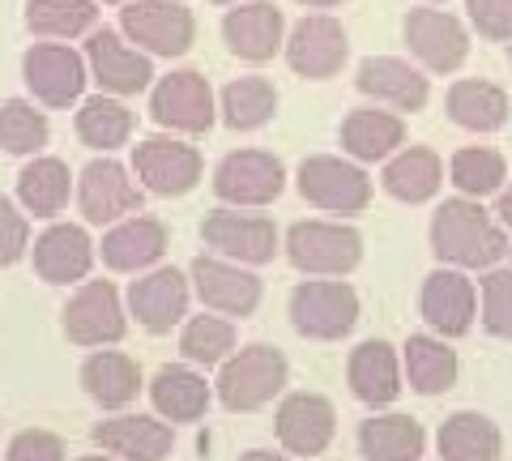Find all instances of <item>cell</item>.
Listing matches in <instances>:
<instances>
[{"instance_id": "cell-1", "label": "cell", "mask_w": 512, "mask_h": 461, "mask_svg": "<svg viewBox=\"0 0 512 461\" xmlns=\"http://www.w3.org/2000/svg\"><path fill=\"white\" fill-rule=\"evenodd\" d=\"M427 240H431L436 261L453 269H495L512 252L508 227L500 218H491V210H483V201H474V197L444 201L431 214Z\"/></svg>"}, {"instance_id": "cell-2", "label": "cell", "mask_w": 512, "mask_h": 461, "mask_svg": "<svg viewBox=\"0 0 512 461\" xmlns=\"http://www.w3.org/2000/svg\"><path fill=\"white\" fill-rule=\"evenodd\" d=\"M286 376H291V363H286L278 346L252 342L218 368L214 393L231 415H252V410H265L286 389Z\"/></svg>"}, {"instance_id": "cell-3", "label": "cell", "mask_w": 512, "mask_h": 461, "mask_svg": "<svg viewBox=\"0 0 512 461\" xmlns=\"http://www.w3.org/2000/svg\"><path fill=\"white\" fill-rule=\"evenodd\" d=\"M286 261L308 278H346L363 261V235L346 222L308 218L286 231Z\"/></svg>"}, {"instance_id": "cell-4", "label": "cell", "mask_w": 512, "mask_h": 461, "mask_svg": "<svg viewBox=\"0 0 512 461\" xmlns=\"http://www.w3.org/2000/svg\"><path fill=\"white\" fill-rule=\"evenodd\" d=\"M291 329L308 342H342L350 329L359 325V295L355 286L342 278H316V282H299L291 291Z\"/></svg>"}, {"instance_id": "cell-5", "label": "cell", "mask_w": 512, "mask_h": 461, "mask_svg": "<svg viewBox=\"0 0 512 461\" xmlns=\"http://www.w3.org/2000/svg\"><path fill=\"white\" fill-rule=\"evenodd\" d=\"M150 120L175 137L210 133L218 120V99H214L210 82H205V73L175 69L167 77H158L150 86Z\"/></svg>"}, {"instance_id": "cell-6", "label": "cell", "mask_w": 512, "mask_h": 461, "mask_svg": "<svg viewBox=\"0 0 512 461\" xmlns=\"http://www.w3.org/2000/svg\"><path fill=\"white\" fill-rule=\"evenodd\" d=\"M120 30L150 56H188L197 43V18L184 0H128L120 9Z\"/></svg>"}, {"instance_id": "cell-7", "label": "cell", "mask_w": 512, "mask_h": 461, "mask_svg": "<svg viewBox=\"0 0 512 461\" xmlns=\"http://www.w3.org/2000/svg\"><path fill=\"white\" fill-rule=\"evenodd\" d=\"M299 197L325 214H363L372 205V180L355 158H333V154H312L303 158L295 171Z\"/></svg>"}, {"instance_id": "cell-8", "label": "cell", "mask_w": 512, "mask_h": 461, "mask_svg": "<svg viewBox=\"0 0 512 461\" xmlns=\"http://www.w3.org/2000/svg\"><path fill=\"white\" fill-rule=\"evenodd\" d=\"M77 210H82L86 227H111L128 214H141V201H146V188L133 180V167L116 163L111 154L90 158V163L77 171Z\"/></svg>"}, {"instance_id": "cell-9", "label": "cell", "mask_w": 512, "mask_h": 461, "mask_svg": "<svg viewBox=\"0 0 512 461\" xmlns=\"http://www.w3.org/2000/svg\"><path fill=\"white\" fill-rule=\"evenodd\" d=\"M22 82L30 90V99L43 107H73L82 103L90 65L86 52H77L69 43H30L22 56Z\"/></svg>"}, {"instance_id": "cell-10", "label": "cell", "mask_w": 512, "mask_h": 461, "mask_svg": "<svg viewBox=\"0 0 512 461\" xmlns=\"http://www.w3.org/2000/svg\"><path fill=\"white\" fill-rule=\"evenodd\" d=\"M86 65H90V82L103 94L116 99H133V94L154 86V56L141 52L137 43L124 39V30H94L86 35Z\"/></svg>"}, {"instance_id": "cell-11", "label": "cell", "mask_w": 512, "mask_h": 461, "mask_svg": "<svg viewBox=\"0 0 512 461\" xmlns=\"http://www.w3.org/2000/svg\"><path fill=\"white\" fill-rule=\"evenodd\" d=\"M286 188V167L269 150H235L214 167V197L235 210L274 205Z\"/></svg>"}, {"instance_id": "cell-12", "label": "cell", "mask_w": 512, "mask_h": 461, "mask_svg": "<svg viewBox=\"0 0 512 461\" xmlns=\"http://www.w3.org/2000/svg\"><path fill=\"white\" fill-rule=\"evenodd\" d=\"M133 176L154 197H188L201 184L205 163L197 146L167 133V137H146L133 146Z\"/></svg>"}, {"instance_id": "cell-13", "label": "cell", "mask_w": 512, "mask_h": 461, "mask_svg": "<svg viewBox=\"0 0 512 461\" xmlns=\"http://www.w3.org/2000/svg\"><path fill=\"white\" fill-rule=\"evenodd\" d=\"M64 338L82 351H94V346H116L128 333V316L120 304V291L111 282H82L69 295V304L60 312Z\"/></svg>"}, {"instance_id": "cell-14", "label": "cell", "mask_w": 512, "mask_h": 461, "mask_svg": "<svg viewBox=\"0 0 512 461\" xmlns=\"http://www.w3.org/2000/svg\"><path fill=\"white\" fill-rule=\"evenodd\" d=\"M201 240L210 252L239 265H269L278 257V227L274 218L265 214H239L235 205H222V210L205 214L201 222Z\"/></svg>"}, {"instance_id": "cell-15", "label": "cell", "mask_w": 512, "mask_h": 461, "mask_svg": "<svg viewBox=\"0 0 512 461\" xmlns=\"http://www.w3.org/2000/svg\"><path fill=\"white\" fill-rule=\"evenodd\" d=\"M282 56H286V65L299 77H308V82H329V77L342 73L346 56H350L346 26L338 18H329V13H308L303 22L286 30Z\"/></svg>"}, {"instance_id": "cell-16", "label": "cell", "mask_w": 512, "mask_h": 461, "mask_svg": "<svg viewBox=\"0 0 512 461\" xmlns=\"http://www.w3.org/2000/svg\"><path fill=\"white\" fill-rule=\"evenodd\" d=\"M188 278H192V295L218 316H239V321H244V316H252L256 308H261V295H265L261 278H256L252 269H244L239 261L218 257V252L192 261Z\"/></svg>"}, {"instance_id": "cell-17", "label": "cell", "mask_w": 512, "mask_h": 461, "mask_svg": "<svg viewBox=\"0 0 512 461\" xmlns=\"http://www.w3.org/2000/svg\"><path fill=\"white\" fill-rule=\"evenodd\" d=\"M188 299H192V278L175 265H154L128 286V312L154 338H163V333H171L184 321Z\"/></svg>"}, {"instance_id": "cell-18", "label": "cell", "mask_w": 512, "mask_h": 461, "mask_svg": "<svg viewBox=\"0 0 512 461\" xmlns=\"http://www.w3.org/2000/svg\"><path fill=\"white\" fill-rule=\"evenodd\" d=\"M419 312L427 329L440 333V338H466L478 316V291L466 278V269H453V265L431 269L419 291Z\"/></svg>"}, {"instance_id": "cell-19", "label": "cell", "mask_w": 512, "mask_h": 461, "mask_svg": "<svg viewBox=\"0 0 512 461\" xmlns=\"http://www.w3.org/2000/svg\"><path fill=\"white\" fill-rule=\"evenodd\" d=\"M278 444L295 457H320L338 436V410L325 393H286L274 415Z\"/></svg>"}, {"instance_id": "cell-20", "label": "cell", "mask_w": 512, "mask_h": 461, "mask_svg": "<svg viewBox=\"0 0 512 461\" xmlns=\"http://www.w3.org/2000/svg\"><path fill=\"white\" fill-rule=\"evenodd\" d=\"M222 43L244 65H269L286 47V18L269 0H244L222 18Z\"/></svg>"}, {"instance_id": "cell-21", "label": "cell", "mask_w": 512, "mask_h": 461, "mask_svg": "<svg viewBox=\"0 0 512 461\" xmlns=\"http://www.w3.org/2000/svg\"><path fill=\"white\" fill-rule=\"evenodd\" d=\"M406 43L431 73H457L470 56V30L444 9H410L406 13Z\"/></svg>"}, {"instance_id": "cell-22", "label": "cell", "mask_w": 512, "mask_h": 461, "mask_svg": "<svg viewBox=\"0 0 512 461\" xmlns=\"http://www.w3.org/2000/svg\"><path fill=\"white\" fill-rule=\"evenodd\" d=\"M167 248H171V231L163 218L128 214L120 222H111V231L99 244V257L107 269H116V274H141V269H154L163 261Z\"/></svg>"}, {"instance_id": "cell-23", "label": "cell", "mask_w": 512, "mask_h": 461, "mask_svg": "<svg viewBox=\"0 0 512 461\" xmlns=\"http://www.w3.org/2000/svg\"><path fill=\"white\" fill-rule=\"evenodd\" d=\"M402 355L393 351L384 338H367L359 342L355 351H350L346 359V385L350 393L359 397L363 406H372V410H384V406H393L397 397H402Z\"/></svg>"}, {"instance_id": "cell-24", "label": "cell", "mask_w": 512, "mask_h": 461, "mask_svg": "<svg viewBox=\"0 0 512 461\" xmlns=\"http://www.w3.org/2000/svg\"><path fill=\"white\" fill-rule=\"evenodd\" d=\"M35 274L52 286H69V282H82L90 269H94V248L90 231L77 227V222H52L39 240H35Z\"/></svg>"}, {"instance_id": "cell-25", "label": "cell", "mask_w": 512, "mask_h": 461, "mask_svg": "<svg viewBox=\"0 0 512 461\" xmlns=\"http://www.w3.org/2000/svg\"><path fill=\"white\" fill-rule=\"evenodd\" d=\"M355 90L393 111H423L431 99L427 77L410 60H397V56H367L355 69Z\"/></svg>"}, {"instance_id": "cell-26", "label": "cell", "mask_w": 512, "mask_h": 461, "mask_svg": "<svg viewBox=\"0 0 512 461\" xmlns=\"http://www.w3.org/2000/svg\"><path fill=\"white\" fill-rule=\"evenodd\" d=\"M90 440L103 453H116L120 461H167L175 449V432L163 419H146V415H116L94 423Z\"/></svg>"}, {"instance_id": "cell-27", "label": "cell", "mask_w": 512, "mask_h": 461, "mask_svg": "<svg viewBox=\"0 0 512 461\" xmlns=\"http://www.w3.org/2000/svg\"><path fill=\"white\" fill-rule=\"evenodd\" d=\"M77 197V176L69 171L64 158L35 154L26 158L18 171V205L35 218H56L69 210V201Z\"/></svg>"}, {"instance_id": "cell-28", "label": "cell", "mask_w": 512, "mask_h": 461, "mask_svg": "<svg viewBox=\"0 0 512 461\" xmlns=\"http://www.w3.org/2000/svg\"><path fill=\"white\" fill-rule=\"evenodd\" d=\"M338 141L355 163H389V158L406 146V120L397 116V111L355 107L342 120Z\"/></svg>"}, {"instance_id": "cell-29", "label": "cell", "mask_w": 512, "mask_h": 461, "mask_svg": "<svg viewBox=\"0 0 512 461\" xmlns=\"http://www.w3.org/2000/svg\"><path fill=\"white\" fill-rule=\"evenodd\" d=\"M214 385H205V376L192 363H167L150 380V402L163 419L171 423H201L210 410Z\"/></svg>"}, {"instance_id": "cell-30", "label": "cell", "mask_w": 512, "mask_h": 461, "mask_svg": "<svg viewBox=\"0 0 512 461\" xmlns=\"http://www.w3.org/2000/svg\"><path fill=\"white\" fill-rule=\"evenodd\" d=\"M444 184V163L431 146H402L380 171V188L402 205H423L440 193Z\"/></svg>"}, {"instance_id": "cell-31", "label": "cell", "mask_w": 512, "mask_h": 461, "mask_svg": "<svg viewBox=\"0 0 512 461\" xmlns=\"http://www.w3.org/2000/svg\"><path fill=\"white\" fill-rule=\"evenodd\" d=\"M77 380H82V393L103 410L133 406L137 393H141V368H137V359H128L124 351H94V355H86Z\"/></svg>"}, {"instance_id": "cell-32", "label": "cell", "mask_w": 512, "mask_h": 461, "mask_svg": "<svg viewBox=\"0 0 512 461\" xmlns=\"http://www.w3.org/2000/svg\"><path fill=\"white\" fill-rule=\"evenodd\" d=\"M402 368H406V380L414 393L423 397H440L457 385V351L448 346V338H431V333H414V338L402 346Z\"/></svg>"}, {"instance_id": "cell-33", "label": "cell", "mask_w": 512, "mask_h": 461, "mask_svg": "<svg viewBox=\"0 0 512 461\" xmlns=\"http://www.w3.org/2000/svg\"><path fill=\"white\" fill-rule=\"evenodd\" d=\"M427 453V432L410 415H372L359 423L363 461H419Z\"/></svg>"}, {"instance_id": "cell-34", "label": "cell", "mask_w": 512, "mask_h": 461, "mask_svg": "<svg viewBox=\"0 0 512 461\" xmlns=\"http://www.w3.org/2000/svg\"><path fill=\"white\" fill-rule=\"evenodd\" d=\"M436 449L444 461H500L504 436L495 419L478 415V410H457V415H448L440 423Z\"/></svg>"}, {"instance_id": "cell-35", "label": "cell", "mask_w": 512, "mask_h": 461, "mask_svg": "<svg viewBox=\"0 0 512 461\" xmlns=\"http://www.w3.org/2000/svg\"><path fill=\"white\" fill-rule=\"evenodd\" d=\"M73 129H77V137H82V146L99 150V154H111V150L128 146V137H133V129H137V116H133V107H128L124 99L99 90L94 99H82Z\"/></svg>"}, {"instance_id": "cell-36", "label": "cell", "mask_w": 512, "mask_h": 461, "mask_svg": "<svg viewBox=\"0 0 512 461\" xmlns=\"http://www.w3.org/2000/svg\"><path fill=\"white\" fill-rule=\"evenodd\" d=\"M448 120L461 124L470 133H495L508 124V94L495 86V82H483V77H466V82H453L448 90Z\"/></svg>"}, {"instance_id": "cell-37", "label": "cell", "mask_w": 512, "mask_h": 461, "mask_svg": "<svg viewBox=\"0 0 512 461\" xmlns=\"http://www.w3.org/2000/svg\"><path fill=\"white\" fill-rule=\"evenodd\" d=\"M26 26L39 39H86L99 30V0H26Z\"/></svg>"}, {"instance_id": "cell-38", "label": "cell", "mask_w": 512, "mask_h": 461, "mask_svg": "<svg viewBox=\"0 0 512 461\" xmlns=\"http://www.w3.org/2000/svg\"><path fill=\"white\" fill-rule=\"evenodd\" d=\"M278 111V90L269 77H239L218 94V116L231 133H256L274 120Z\"/></svg>"}, {"instance_id": "cell-39", "label": "cell", "mask_w": 512, "mask_h": 461, "mask_svg": "<svg viewBox=\"0 0 512 461\" xmlns=\"http://www.w3.org/2000/svg\"><path fill=\"white\" fill-rule=\"evenodd\" d=\"M43 103L35 99H5L0 103V150L13 158H35L47 150L52 141V124H47V111H39Z\"/></svg>"}, {"instance_id": "cell-40", "label": "cell", "mask_w": 512, "mask_h": 461, "mask_svg": "<svg viewBox=\"0 0 512 461\" xmlns=\"http://www.w3.org/2000/svg\"><path fill=\"white\" fill-rule=\"evenodd\" d=\"M235 342H239V333L227 316L201 312V316H192V321H184V329H180V355L192 368H222V363L235 355Z\"/></svg>"}, {"instance_id": "cell-41", "label": "cell", "mask_w": 512, "mask_h": 461, "mask_svg": "<svg viewBox=\"0 0 512 461\" xmlns=\"http://www.w3.org/2000/svg\"><path fill=\"white\" fill-rule=\"evenodd\" d=\"M448 180H453V188L461 197H495L504 193V180H508V163L504 154H495L487 146H466L453 154V163H448Z\"/></svg>"}, {"instance_id": "cell-42", "label": "cell", "mask_w": 512, "mask_h": 461, "mask_svg": "<svg viewBox=\"0 0 512 461\" xmlns=\"http://www.w3.org/2000/svg\"><path fill=\"white\" fill-rule=\"evenodd\" d=\"M478 308H483V329L491 338L512 342V269H487L478 282Z\"/></svg>"}, {"instance_id": "cell-43", "label": "cell", "mask_w": 512, "mask_h": 461, "mask_svg": "<svg viewBox=\"0 0 512 461\" xmlns=\"http://www.w3.org/2000/svg\"><path fill=\"white\" fill-rule=\"evenodd\" d=\"M30 252V218L18 201L0 197V269H13Z\"/></svg>"}, {"instance_id": "cell-44", "label": "cell", "mask_w": 512, "mask_h": 461, "mask_svg": "<svg viewBox=\"0 0 512 461\" xmlns=\"http://www.w3.org/2000/svg\"><path fill=\"white\" fill-rule=\"evenodd\" d=\"M474 30L491 43H512V0H466Z\"/></svg>"}, {"instance_id": "cell-45", "label": "cell", "mask_w": 512, "mask_h": 461, "mask_svg": "<svg viewBox=\"0 0 512 461\" xmlns=\"http://www.w3.org/2000/svg\"><path fill=\"white\" fill-rule=\"evenodd\" d=\"M5 461H64V440L47 427H26L9 440Z\"/></svg>"}, {"instance_id": "cell-46", "label": "cell", "mask_w": 512, "mask_h": 461, "mask_svg": "<svg viewBox=\"0 0 512 461\" xmlns=\"http://www.w3.org/2000/svg\"><path fill=\"white\" fill-rule=\"evenodd\" d=\"M495 218H500L504 222V227L512 231V184L504 188V193H500V201H495Z\"/></svg>"}, {"instance_id": "cell-47", "label": "cell", "mask_w": 512, "mask_h": 461, "mask_svg": "<svg viewBox=\"0 0 512 461\" xmlns=\"http://www.w3.org/2000/svg\"><path fill=\"white\" fill-rule=\"evenodd\" d=\"M239 461H291V457H286V453H274V449H248Z\"/></svg>"}, {"instance_id": "cell-48", "label": "cell", "mask_w": 512, "mask_h": 461, "mask_svg": "<svg viewBox=\"0 0 512 461\" xmlns=\"http://www.w3.org/2000/svg\"><path fill=\"white\" fill-rule=\"evenodd\" d=\"M299 5H308V9H338V5H346V0H299Z\"/></svg>"}, {"instance_id": "cell-49", "label": "cell", "mask_w": 512, "mask_h": 461, "mask_svg": "<svg viewBox=\"0 0 512 461\" xmlns=\"http://www.w3.org/2000/svg\"><path fill=\"white\" fill-rule=\"evenodd\" d=\"M77 461H120V457H107V453H86V457H77Z\"/></svg>"}, {"instance_id": "cell-50", "label": "cell", "mask_w": 512, "mask_h": 461, "mask_svg": "<svg viewBox=\"0 0 512 461\" xmlns=\"http://www.w3.org/2000/svg\"><path fill=\"white\" fill-rule=\"evenodd\" d=\"M210 5H244V0H210Z\"/></svg>"}, {"instance_id": "cell-51", "label": "cell", "mask_w": 512, "mask_h": 461, "mask_svg": "<svg viewBox=\"0 0 512 461\" xmlns=\"http://www.w3.org/2000/svg\"><path fill=\"white\" fill-rule=\"evenodd\" d=\"M99 5H120V9H124V5H128V0H99Z\"/></svg>"}, {"instance_id": "cell-52", "label": "cell", "mask_w": 512, "mask_h": 461, "mask_svg": "<svg viewBox=\"0 0 512 461\" xmlns=\"http://www.w3.org/2000/svg\"><path fill=\"white\" fill-rule=\"evenodd\" d=\"M427 5H444V0H427Z\"/></svg>"}, {"instance_id": "cell-53", "label": "cell", "mask_w": 512, "mask_h": 461, "mask_svg": "<svg viewBox=\"0 0 512 461\" xmlns=\"http://www.w3.org/2000/svg\"><path fill=\"white\" fill-rule=\"evenodd\" d=\"M508 60H512V52H508Z\"/></svg>"}]
</instances>
